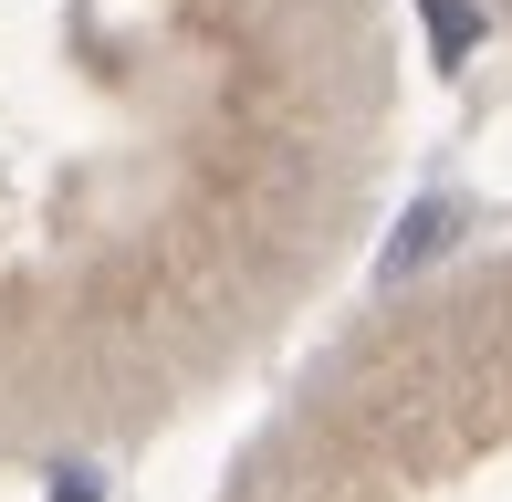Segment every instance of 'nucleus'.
<instances>
[]
</instances>
